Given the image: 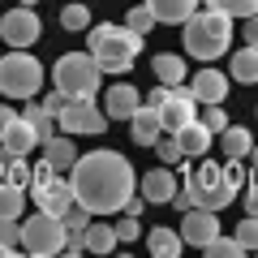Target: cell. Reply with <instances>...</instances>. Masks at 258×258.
<instances>
[{
    "label": "cell",
    "instance_id": "cell-12",
    "mask_svg": "<svg viewBox=\"0 0 258 258\" xmlns=\"http://www.w3.org/2000/svg\"><path fill=\"white\" fill-rule=\"evenodd\" d=\"M164 134V120H159V108H134V116H129V138L138 142V147H155V138Z\"/></svg>",
    "mask_w": 258,
    "mask_h": 258
},
{
    "label": "cell",
    "instance_id": "cell-43",
    "mask_svg": "<svg viewBox=\"0 0 258 258\" xmlns=\"http://www.w3.org/2000/svg\"><path fill=\"white\" fill-rule=\"evenodd\" d=\"M22 5H39V0H22Z\"/></svg>",
    "mask_w": 258,
    "mask_h": 258
},
{
    "label": "cell",
    "instance_id": "cell-23",
    "mask_svg": "<svg viewBox=\"0 0 258 258\" xmlns=\"http://www.w3.org/2000/svg\"><path fill=\"white\" fill-rule=\"evenodd\" d=\"M151 64H155V78H159L164 86H181V82H185V60H181L176 52H159Z\"/></svg>",
    "mask_w": 258,
    "mask_h": 258
},
{
    "label": "cell",
    "instance_id": "cell-38",
    "mask_svg": "<svg viewBox=\"0 0 258 258\" xmlns=\"http://www.w3.org/2000/svg\"><path fill=\"white\" fill-rule=\"evenodd\" d=\"M168 91H172V86H164V82H159L155 91L147 95V103H151V108H164V99H168Z\"/></svg>",
    "mask_w": 258,
    "mask_h": 258
},
{
    "label": "cell",
    "instance_id": "cell-19",
    "mask_svg": "<svg viewBox=\"0 0 258 258\" xmlns=\"http://www.w3.org/2000/svg\"><path fill=\"white\" fill-rule=\"evenodd\" d=\"M198 5L203 0H147V9L155 13V22H172V26H181Z\"/></svg>",
    "mask_w": 258,
    "mask_h": 258
},
{
    "label": "cell",
    "instance_id": "cell-2",
    "mask_svg": "<svg viewBox=\"0 0 258 258\" xmlns=\"http://www.w3.org/2000/svg\"><path fill=\"white\" fill-rule=\"evenodd\" d=\"M181 26H185V52L194 60H220L232 43V18L220 9H203V13L194 9Z\"/></svg>",
    "mask_w": 258,
    "mask_h": 258
},
{
    "label": "cell",
    "instance_id": "cell-13",
    "mask_svg": "<svg viewBox=\"0 0 258 258\" xmlns=\"http://www.w3.org/2000/svg\"><path fill=\"white\" fill-rule=\"evenodd\" d=\"M0 147L9 151V155H22V159H26L30 151L39 147V134L30 129V120H26V116H13V120H9V129L0 134Z\"/></svg>",
    "mask_w": 258,
    "mask_h": 258
},
{
    "label": "cell",
    "instance_id": "cell-5",
    "mask_svg": "<svg viewBox=\"0 0 258 258\" xmlns=\"http://www.w3.org/2000/svg\"><path fill=\"white\" fill-rule=\"evenodd\" d=\"M39 86H43V64H39L26 47H13V52L0 60V95L30 99V95H39Z\"/></svg>",
    "mask_w": 258,
    "mask_h": 258
},
{
    "label": "cell",
    "instance_id": "cell-15",
    "mask_svg": "<svg viewBox=\"0 0 258 258\" xmlns=\"http://www.w3.org/2000/svg\"><path fill=\"white\" fill-rule=\"evenodd\" d=\"M138 103H142V95L134 91V86L116 82V86H112L108 95H103V116H108V120H129Z\"/></svg>",
    "mask_w": 258,
    "mask_h": 258
},
{
    "label": "cell",
    "instance_id": "cell-39",
    "mask_svg": "<svg viewBox=\"0 0 258 258\" xmlns=\"http://www.w3.org/2000/svg\"><path fill=\"white\" fill-rule=\"evenodd\" d=\"M64 103H69V99H64V95H60V91H56V95H43V108H47V112H52V116H56V112H60V108H64Z\"/></svg>",
    "mask_w": 258,
    "mask_h": 258
},
{
    "label": "cell",
    "instance_id": "cell-16",
    "mask_svg": "<svg viewBox=\"0 0 258 258\" xmlns=\"http://www.w3.org/2000/svg\"><path fill=\"white\" fill-rule=\"evenodd\" d=\"M172 138L181 142V155H194V159H203L207 151H211V138H215V134H211V129H207L198 116H194L189 125H181V129H176Z\"/></svg>",
    "mask_w": 258,
    "mask_h": 258
},
{
    "label": "cell",
    "instance_id": "cell-6",
    "mask_svg": "<svg viewBox=\"0 0 258 258\" xmlns=\"http://www.w3.org/2000/svg\"><path fill=\"white\" fill-rule=\"evenodd\" d=\"M26 254H35V258H47V254H60V245H64V224H60V215H52V211H35L26 224H22V241H18Z\"/></svg>",
    "mask_w": 258,
    "mask_h": 258
},
{
    "label": "cell",
    "instance_id": "cell-42",
    "mask_svg": "<svg viewBox=\"0 0 258 258\" xmlns=\"http://www.w3.org/2000/svg\"><path fill=\"white\" fill-rule=\"evenodd\" d=\"M245 159L254 164V172H258V147H249V155H245Z\"/></svg>",
    "mask_w": 258,
    "mask_h": 258
},
{
    "label": "cell",
    "instance_id": "cell-10",
    "mask_svg": "<svg viewBox=\"0 0 258 258\" xmlns=\"http://www.w3.org/2000/svg\"><path fill=\"white\" fill-rule=\"evenodd\" d=\"M215 232H220V211H207V207H189L185 211V220H181V241L185 245L203 249Z\"/></svg>",
    "mask_w": 258,
    "mask_h": 258
},
{
    "label": "cell",
    "instance_id": "cell-4",
    "mask_svg": "<svg viewBox=\"0 0 258 258\" xmlns=\"http://www.w3.org/2000/svg\"><path fill=\"white\" fill-rule=\"evenodd\" d=\"M52 82L64 99H95L99 95V82H103V69L91 52H64L52 69Z\"/></svg>",
    "mask_w": 258,
    "mask_h": 258
},
{
    "label": "cell",
    "instance_id": "cell-21",
    "mask_svg": "<svg viewBox=\"0 0 258 258\" xmlns=\"http://www.w3.org/2000/svg\"><path fill=\"white\" fill-rule=\"evenodd\" d=\"M26 189L13 181H0V220H22V211H26Z\"/></svg>",
    "mask_w": 258,
    "mask_h": 258
},
{
    "label": "cell",
    "instance_id": "cell-9",
    "mask_svg": "<svg viewBox=\"0 0 258 258\" xmlns=\"http://www.w3.org/2000/svg\"><path fill=\"white\" fill-rule=\"evenodd\" d=\"M198 116V99L189 95V86H172L164 99V108H159V120H164V134H176L181 125H189V120Z\"/></svg>",
    "mask_w": 258,
    "mask_h": 258
},
{
    "label": "cell",
    "instance_id": "cell-29",
    "mask_svg": "<svg viewBox=\"0 0 258 258\" xmlns=\"http://www.w3.org/2000/svg\"><path fill=\"white\" fill-rule=\"evenodd\" d=\"M60 26L64 30H91V9H86V5H64L60 9Z\"/></svg>",
    "mask_w": 258,
    "mask_h": 258
},
{
    "label": "cell",
    "instance_id": "cell-3",
    "mask_svg": "<svg viewBox=\"0 0 258 258\" xmlns=\"http://www.w3.org/2000/svg\"><path fill=\"white\" fill-rule=\"evenodd\" d=\"M86 52L99 60L103 74H129L142 52V35L129 26H112V22L108 26H91V47Z\"/></svg>",
    "mask_w": 258,
    "mask_h": 258
},
{
    "label": "cell",
    "instance_id": "cell-40",
    "mask_svg": "<svg viewBox=\"0 0 258 258\" xmlns=\"http://www.w3.org/2000/svg\"><path fill=\"white\" fill-rule=\"evenodd\" d=\"M245 22H249V26H241V30H245V43L258 47V13H254V18H245Z\"/></svg>",
    "mask_w": 258,
    "mask_h": 258
},
{
    "label": "cell",
    "instance_id": "cell-7",
    "mask_svg": "<svg viewBox=\"0 0 258 258\" xmlns=\"http://www.w3.org/2000/svg\"><path fill=\"white\" fill-rule=\"evenodd\" d=\"M103 125H108V116L91 99H74L56 112V129H64V134H103Z\"/></svg>",
    "mask_w": 258,
    "mask_h": 258
},
{
    "label": "cell",
    "instance_id": "cell-18",
    "mask_svg": "<svg viewBox=\"0 0 258 258\" xmlns=\"http://www.w3.org/2000/svg\"><path fill=\"white\" fill-rule=\"evenodd\" d=\"M39 147H43V159L56 168V172H69V168H74V159H78V147H74V138H69V134H52V138H43Z\"/></svg>",
    "mask_w": 258,
    "mask_h": 258
},
{
    "label": "cell",
    "instance_id": "cell-11",
    "mask_svg": "<svg viewBox=\"0 0 258 258\" xmlns=\"http://www.w3.org/2000/svg\"><path fill=\"white\" fill-rule=\"evenodd\" d=\"M30 198H35L39 211H52V215H64V207L74 203V185L60 181V176H52L47 185H35L30 189Z\"/></svg>",
    "mask_w": 258,
    "mask_h": 258
},
{
    "label": "cell",
    "instance_id": "cell-25",
    "mask_svg": "<svg viewBox=\"0 0 258 258\" xmlns=\"http://www.w3.org/2000/svg\"><path fill=\"white\" fill-rule=\"evenodd\" d=\"M232 78H237V82H258V47L245 43L232 56Z\"/></svg>",
    "mask_w": 258,
    "mask_h": 258
},
{
    "label": "cell",
    "instance_id": "cell-35",
    "mask_svg": "<svg viewBox=\"0 0 258 258\" xmlns=\"http://www.w3.org/2000/svg\"><path fill=\"white\" fill-rule=\"evenodd\" d=\"M237 198L245 203V215H258V176L241 185V194H237Z\"/></svg>",
    "mask_w": 258,
    "mask_h": 258
},
{
    "label": "cell",
    "instance_id": "cell-37",
    "mask_svg": "<svg viewBox=\"0 0 258 258\" xmlns=\"http://www.w3.org/2000/svg\"><path fill=\"white\" fill-rule=\"evenodd\" d=\"M138 215H125V220H120L116 224V241H134V237H138Z\"/></svg>",
    "mask_w": 258,
    "mask_h": 258
},
{
    "label": "cell",
    "instance_id": "cell-14",
    "mask_svg": "<svg viewBox=\"0 0 258 258\" xmlns=\"http://www.w3.org/2000/svg\"><path fill=\"white\" fill-rule=\"evenodd\" d=\"M189 95L198 103H224V95H228V78L220 74V69H198L189 82Z\"/></svg>",
    "mask_w": 258,
    "mask_h": 258
},
{
    "label": "cell",
    "instance_id": "cell-1",
    "mask_svg": "<svg viewBox=\"0 0 258 258\" xmlns=\"http://www.w3.org/2000/svg\"><path fill=\"white\" fill-rule=\"evenodd\" d=\"M69 172H74V176H69L74 198H78L91 215H112V211H120V203H125L129 194H134V185H138V176H134L129 159L116 155V151H86V155L74 159Z\"/></svg>",
    "mask_w": 258,
    "mask_h": 258
},
{
    "label": "cell",
    "instance_id": "cell-30",
    "mask_svg": "<svg viewBox=\"0 0 258 258\" xmlns=\"http://www.w3.org/2000/svg\"><path fill=\"white\" fill-rule=\"evenodd\" d=\"M60 224H64V232H82L86 224H91V211H86V207H82V203H78V198H74V203L64 207Z\"/></svg>",
    "mask_w": 258,
    "mask_h": 258
},
{
    "label": "cell",
    "instance_id": "cell-31",
    "mask_svg": "<svg viewBox=\"0 0 258 258\" xmlns=\"http://www.w3.org/2000/svg\"><path fill=\"white\" fill-rule=\"evenodd\" d=\"M237 241H241V249H254L258 254V215H245L237 224Z\"/></svg>",
    "mask_w": 258,
    "mask_h": 258
},
{
    "label": "cell",
    "instance_id": "cell-34",
    "mask_svg": "<svg viewBox=\"0 0 258 258\" xmlns=\"http://www.w3.org/2000/svg\"><path fill=\"white\" fill-rule=\"evenodd\" d=\"M18 241H22V224L18 220H0V245L18 249Z\"/></svg>",
    "mask_w": 258,
    "mask_h": 258
},
{
    "label": "cell",
    "instance_id": "cell-17",
    "mask_svg": "<svg viewBox=\"0 0 258 258\" xmlns=\"http://www.w3.org/2000/svg\"><path fill=\"white\" fill-rule=\"evenodd\" d=\"M142 198L155 203V207L172 203V198H176V176H172V168H155V172L142 176Z\"/></svg>",
    "mask_w": 258,
    "mask_h": 258
},
{
    "label": "cell",
    "instance_id": "cell-33",
    "mask_svg": "<svg viewBox=\"0 0 258 258\" xmlns=\"http://www.w3.org/2000/svg\"><path fill=\"white\" fill-rule=\"evenodd\" d=\"M155 151H159V164H181V142L168 134V138H155Z\"/></svg>",
    "mask_w": 258,
    "mask_h": 258
},
{
    "label": "cell",
    "instance_id": "cell-41",
    "mask_svg": "<svg viewBox=\"0 0 258 258\" xmlns=\"http://www.w3.org/2000/svg\"><path fill=\"white\" fill-rule=\"evenodd\" d=\"M13 116H18V112H13L9 103H0V134H5V129H9V120H13Z\"/></svg>",
    "mask_w": 258,
    "mask_h": 258
},
{
    "label": "cell",
    "instance_id": "cell-24",
    "mask_svg": "<svg viewBox=\"0 0 258 258\" xmlns=\"http://www.w3.org/2000/svg\"><path fill=\"white\" fill-rule=\"evenodd\" d=\"M220 147H224V155H228V159H245L249 147H254V138H249V129L224 125V129H220Z\"/></svg>",
    "mask_w": 258,
    "mask_h": 258
},
{
    "label": "cell",
    "instance_id": "cell-26",
    "mask_svg": "<svg viewBox=\"0 0 258 258\" xmlns=\"http://www.w3.org/2000/svg\"><path fill=\"white\" fill-rule=\"evenodd\" d=\"M22 116L30 120V129L39 134V142H43V138H52V134H56V116H52V112L43 108V103H26V112H22Z\"/></svg>",
    "mask_w": 258,
    "mask_h": 258
},
{
    "label": "cell",
    "instance_id": "cell-20",
    "mask_svg": "<svg viewBox=\"0 0 258 258\" xmlns=\"http://www.w3.org/2000/svg\"><path fill=\"white\" fill-rule=\"evenodd\" d=\"M82 245H86V254H112L116 249V228L112 224H86Z\"/></svg>",
    "mask_w": 258,
    "mask_h": 258
},
{
    "label": "cell",
    "instance_id": "cell-32",
    "mask_svg": "<svg viewBox=\"0 0 258 258\" xmlns=\"http://www.w3.org/2000/svg\"><path fill=\"white\" fill-rule=\"evenodd\" d=\"M125 26L138 30V35H147V30L155 26V13H151L147 5H134V9H129V18H125Z\"/></svg>",
    "mask_w": 258,
    "mask_h": 258
},
{
    "label": "cell",
    "instance_id": "cell-36",
    "mask_svg": "<svg viewBox=\"0 0 258 258\" xmlns=\"http://www.w3.org/2000/svg\"><path fill=\"white\" fill-rule=\"evenodd\" d=\"M203 125L211 129V134H220V129L228 125V116H224V108H220V103H207V116H203Z\"/></svg>",
    "mask_w": 258,
    "mask_h": 258
},
{
    "label": "cell",
    "instance_id": "cell-8",
    "mask_svg": "<svg viewBox=\"0 0 258 258\" xmlns=\"http://www.w3.org/2000/svg\"><path fill=\"white\" fill-rule=\"evenodd\" d=\"M0 35H5L9 47H30L39 35H43V22L35 18L30 5H18V9H9L5 18H0Z\"/></svg>",
    "mask_w": 258,
    "mask_h": 258
},
{
    "label": "cell",
    "instance_id": "cell-27",
    "mask_svg": "<svg viewBox=\"0 0 258 258\" xmlns=\"http://www.w3.org/2000/svg\"><path fill=\"white\" fill-rule=\"evenodd\" d=\"M207 9H220V13H228L232 22L237 18H254L258 13V0H203Z\"/></svg>",
    "mask_w": 258,
    "mask_h": 258
},
{
    "label": "cell",
    "instance_id": "cell-28",
    "mask_svg": "<svg viewBox=\"0 0 258 258\" xmlns=\"http://www.w3.org/2000/svg\"><path fill=\"white\" fill-rule=\"evenodd\" d=\"M203 249H207L211 258H237V254H245V249H241V241H237V237H224V232H215Z\"/></svg>",
    "mask_w": 258,
    "mask_h": 258
},
{
    "label": "cell",
    "instance_id": "cell-22",
    "mask_svg": "<svg viewBox=\"0 0 258 258\" xmlns=\"http://www.w3.org/2000/svg\"><path fill=\"white\" fill-rule=\"evenodd\" d=\"M181 245H185L181 232H172V228H151L147 232V249L155 258H176V254H181Z\"/></svg>",
    "mask_w": 258,
    "mask_h": 258
}]
</instances>
